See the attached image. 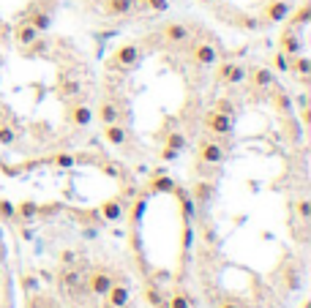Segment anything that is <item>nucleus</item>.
<instances>
[{"label": "nucleus", "instance_id": "1", "mask_svg": "<svg viewBox=\"0 0 311 308\" xmlns=\"http://www.w3.org/2000/svg\"><path fill=\"white\" fill-rule=\"evenodd\" d=\"M112 284H115L112 273L101 270V267H99V270H93V273L88 276V289H90L93 295H107V289L112 287Z\"/></svg>", "mask_w": 311, "mask_h": 308}, {"label": "nucleus", "instance_id": "2", "mask_svg": "<svg viewBox=\"0 0 311 308\" xmlns=\"http://www.w3.org/2000/svg\"><path fill=\"white\" fill-rule=\"evenodd\" d=\"M137 57H140V49H137L134 44H126V46H120V49L112 55V66L131 68V66H137Z\"/></svg>", "mask_w": 311, "mask_h": 308}, {"label": "nucleus", "instance_id": "3", "mask_svg": "<svg viewBox=\"0 0 311 308\" xmlns=\"http://www.w3.org/2000/svg\"><path fill=\"white\" fill-rule=\"evenodd\" d=\"M205 126H207V131H213V134H227L232 129V126H229V115H221L218 109H213V112L205 115Z\"/></svg>", "mask_w": 311, "mask_h": 308}, {"label": "nucleus", "instance_id": "4", "mask_svg": "<svg viewBox=\"0 0 311 308\" xmlns=\"http://www.w3.org/2000/svg\"><path fill=\"white\" fill-rule=\"evenodd\" d=\"M104 298H107V303L112 308H126V306H129V289H126L123 284H112Z\"/></svg>", "mask_w": 311, "mask_h": 308}, {"label": "nucleus", "instance_id": "5", "mask_svg": "<svg viewBox=\"0 0 311 308\" xmlns=\"http://www.w3.org/2000/svg\"><path fill=\"white\" fill-rule=\"evenodd\" d=\"M199 158H202L205 164H218V161L224 158V148L218 142H202L199 145Z\"/></svg>", "mask_w": 311, "mask_h": 308}, {"label": "nucleus", "instance_id": "6", "mask_svg": "<svg viewBox=\"0 0 311 308\" xmlns=\"http://www.w3.org/2000/svg\"><path fill=\"white\" fill-rule=\"evenodd\" d=\"M191 55H194V60L202 63V66H210V63H216V49H213L210 44H197Z\"/></svg>", "mask_w": 311, "mask_h": 308}, {"label": "nucleus", "instance_id": "7", "mask_svg": "<svg viewBox=\"0 0 311 308\" xmlns=\"http://www.w3.org/2000/svg\"><path fill=\"white\" fill-rule=\"evenodd\" d=\"M99 213H101L107 221H118L120 216H123V205H120L118 199H107V202L99 207Z\"/></svg>", "mask_w": 311, "mask_h": 308}, {"label": "nucleus", "instance_id": "8", "mask_svg": "<svg viewBox=\"0 0 311 308\" xmlns=\"http://www.w3.org/2000/svg\"><path fill=\"white\" fill-rule=\"evenodd\" d=\"M36 36H38V30L27 19L16 25V41H19V44H33V41H36Z\"/></svg>", "mask_w": 311, "mask_h": 308}, {"label": "nucleus", "instance_id": "9", "mask_svg": "<svg viewBox=\"0 0 311 308\" xmlns=\"http://www.w3.org/2000/svg\"><path fill=\"white\" fill-rule=\"evenodd\" d=\"M90 118H93V112H90L85 104H74L71 107V123L74 126H88Z\"/></svg>", "mask_w": 311, "mask_h": 308}, {"label": "nucleus", "instance_id": "10", "mask_svg": "<svg viewBox=\"0 0 311 308\" xmlns=\"http://www.w3.org/2000/svg\"><path fill=\"white\" fill-rule=\"evenodd\" d=\"M164 38H169V41H186V38H188L186 25H180V22H172V25H166V27H164Z\"/></svg>", "mask_w": 311, "mask_h": 308}, {"label": "nucleus", "instance_id": "11", "mask_svg": "<svg viewBox=\"0 0 311 308\" xmlns=\"http://www.w3.org/2000/svg\"><path fill=\"white\" fill-rule=\"evenodd\" d=\"M104 134H107V139L112 145H123L126 142V131H123V126H118V123H109L107 129H104Z\"/></svg>", "mask_w": 311, "mask_h": 308}, {"label": "nucleus", "instance_id": "12", "mask_svg": "<svg viewBox=\"0 0 311 308\" xmlns=\"http://www.w3.org/2000/svg\"><path fill=\"white\" fill-rule=\"evenodd\" d=\"M27 22H30L36 30H47V27H49V14H44V11H33V14H27Z\"/></svg>", "mask_w": 311, "mask_h": 308}, {"label": "nucleus", "instance_id": "13", "mask_svg": "<svg viewBox=\"0 0 311 308\" xmlns=\"http://www.w3.org/2000/svg\"><path fill=\"white\" fill-rule=\"evenodd\" d=\"M99 118H101V123L104 126H109V123H115L118 120V109H115V104H101V109H99Z\"/></svg>", "mask_w": 311, "mask_h": 308}, {"label": "nucleus", "instance_id": "14", "mask_svg": "<svg viewBox=\"0 0 311 308\" xmlns=\"http://www.w3.org/2000/svg\"><path fill=\"white\" fill-rule=\"evenodd\" d=\"M131 5H134V0H107V8L112 14H129Z\"/></svg>", "mask_w": 311, "mask_h": 308}, {"label": "nucleus", "instance_id": "15", "mask_svg": "<svg viewBox=\"0 0 311 308\" xmlns=\"http://www.w3.org/2000/svg\"><path fill=\"white\" fill-rule=\"evenodd\" d=\"M210 196H213V185H207V183L194 185V202H207Z\"/></svg>", "mask_w": 311, "mask_h": 308}, {"label": "nucleus", "instance_id": "16", "mask_svg": "<svg viewBox=\"0 0 311 308\" xmlns=\"http://www.w3.org/2000/svg\"><path fill=\"white\" fill-rule=\"evenodd\" d=\"M79 284H82V276H79L77 270H66V273H63V287H66V289H77Z\"/></svg>", "mask_w": 311, "mask_h": 308}, {"label": "nucleus", "instance_id": "17", "mask_svg": "<svg viewBox=\"0 0 311 308\" xmlns=\"http://www.w3.org/2000/svg\"><path fill=\"white\" fill-rule=\"evenodd\" d=\"M151 191H175V183L169 177H156L151 183Z\"/></svg>", "mask_w": 311, "mask_h": 308}, {"label": "nucleus", "instance_id": "18", "mask_svg": "<svg viewBox=\"0 0 311 308\" xmlns=\"http://www.w3.org/2000/svg\"><path fill=\"white\" fill-rule=\"evenodd\" d=\"M254 85H257V88H268V85H270V71H268V68H257V71H254Z\"/></svg>", "mask_w": 311, "mask_h": 308}, {"label": "nucleus", "instance_id": "19", "mask_svg": "<svg viewBox=\"0 0 311 308\" xmlns=\"http://www.w3.org/2000/svg\"><path fill=\"white\" fill-rule=\"evenodd\" d=\"M183 145H186L183 134H169V139H166V148H169V150H180Z\"/></svg>", "mask_w": 311, "mask_h": 308}, {"label": "nucleus", "instance_id": "20", "mask_svg": "<svg viewBox=\"0 0 311 308\" xmlns=\"http://www.w3.org/2000/svg\"><path fill=\"white\" fill-rule=\"evenodd\" d=\"M16 210H19V216H25V218H30V216H36V202H22L19 207H16Z\"/></svg>", "mask_w": 311, "mask_h": 308}, {"label": "nucleus", "instance_id": "21", "mask_svg": "<svg viewBox=\"0 0 311 308\" xmlns=\"http://www.w3.org/2000/svg\"><path fill=\"white\" fill-rule=\"evenodd\" d=\"M169 308H188V300H186V295L175 292V295H172V300H169Z\"/></svg>", "mask_w": 311, "mask_h": 308}, {"label": "nucleus", "instance_id": "22", "mask_svg": "<svg viewBox=\"0 0 311 308\" xmlns=\"http://www.w3.org/2000/svg\"><path fill=\"white\" fill-rule=\"evenodd\" d=\"M284 52H298V41H295V36H290V33H284Z\"/></svg>", "mask_w": 311, "mask_h": 308}, {"label": "nucleus", "instance_id": "23", "mask_svg": "<svg viewBox=\"0 0 311 308\" xmlns=\"http://www.w3.org/2000/svg\"><path fill=\"white\" fill-rule=\"evenodd\" d=\"M292 68H295L298 74H309V60L306 57H298V60L292 63Z\"/></svg>", "mask_w": 311, "mask_h": 308}, {"label": "nucleus", "instance_id": "24", "mask_svg": "<svg viewBox=\"0 0 311 308\" xmlns=\"http://www.w3.org/2000/svg\"><path fill=\"white\" fill-rule=\"evenodd\" d=\"M298 216H301V218H309V216H311V205H309L306 199L298 202Z\"/></svg>", "mask_w": 311, "mask_h": 308}, {"label": "nucleus", "instance_id": "25", "mask_svg": "<svg viewBox=\"0 0 311 308\" xmlns=\"http://www.w3.org/2000/svg\"><path fill=\"white\" fill-rule=\"evenodd\" d=\"M74 259H77V254H74V251H60V262L63 265H74Z\"/></svg>", "mask_w": 311, "mask_h": 308}, {"label": "nucleus", "instance_id": "26", "mask_svg": "<svg viewBox=\"0 0 311 308\" xmlns=\"http://www.w3.org/2000/svg\"><path fill=\"white\" fill-rule=\"evenodd\" d=\"M0 216H14V205H8V202H0Z\"/></svg>", "mask_w": 311, "mask_h": 308}, {"label": "nucleus", "instance_id": "27", "mask_svg": "<svg viewBox=\"0 0 311 308\" xmlns=\"http://www.w3.org/2000/svg\"><path fill=\"white\" fill-rule=\"evenodd\" d=\"M145 295H148V300H151L153 306H161V303H164V300H161V295H156V289H148Z\"/></svg>", "mask_w": 311, "mask_h": 308}, {"label": "nucleus", "instance_id": "28", "mask_svg": "<svg viewBox=\"0 0 311 308\" xmlns=\"http://www.w3.org/2000/svg\"><path fill=\"white\" fill-rule=\"evenodd\" d=\"M276 68H281V71H287V68H290V63H287L284 55H276Z\"/></svg>", "mask_w": 311, "mask_h": 308}, {"label": "nucleus", "instance_id": "29", "mask_svg": "<svg viewBox=\"0 0 311 308\" xmlns=\"http://www.w3.org/2000/svg\"><path fill=\"white\" fill-rule=\"evenodd\" d=\"M14 139V131L11 129H0V142H11Z\"/></svg>", "mask_w": 311, "mask_h": 308}, {"label": "nucleus", "instance_id": "30", "mask_svg": "<svg viewBox=\"0 0 311 308\" xmlns=\"http://www.w3.org/2000/svg\"><path fill=\"white\" fill-rule=\"evenodd\" d=\"M55 161H57L60 166H71V164H74V158H71V155H57Z\"/></svg>", "mask_w": 311, "mask_h": 308}, {"label": "nucleus", "instance_id": "31", "mask_svg": "<svg viewBox=\"0 0 311 308\" xmlns=\"http://www.w3.org/2000/svg\"><path fill=\"white\" fill-rule=\"evenodd\" d=\"M145 3L151 5V8H164V5H166L164 0H145Z\"/></svg>", "mask_w": 311, "mask_h": 308}, {"label": "nucleus", "instance_id": "32", "mask_svg": "<svg viewBox=\"0 0 311 308\" xmlns=\"http://www.w3.org/2000/svg\"><path fill=\"white\" fill-rule=\"evenodd\" d=\"M218 308H238V306H232V303H221Z\"/></svg>", "mask_w": 311, "mask_h": 308}, {"label": "nucleus", "instance_id": "33", "mask_svg": "<svg viewBox=\"0 0 311 308\" xmlns=\"http://www.w3.org/2000/svg\"><path fill=\"white\" fill-rule=\"evenodd\" d=\"M199 3H210V0H199Z\"/></svg>", "mask_w": 311, "mask_h": 308}, {"label": "nucleus", "instance_id": "34", "mask_svg": "<svg viewBox=\"0 0 311 308\" xmlns=\"http://www.w3.org/2000/svg\"><path fill=\"white\" fill-rule=\"evenodd\" d=\"M0 240H3V229H0Z\"/></svg>", "mask_w": 311, "mask_h": 308}]
</instances>
